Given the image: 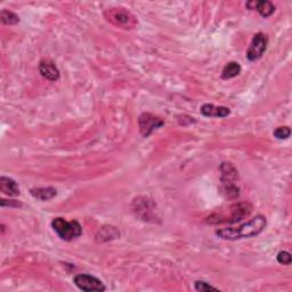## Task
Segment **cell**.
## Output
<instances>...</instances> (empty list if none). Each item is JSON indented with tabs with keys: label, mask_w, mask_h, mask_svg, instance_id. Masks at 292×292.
I'll use <instances>...</instances> for the list:
<instances>
[{
	"label": "cell",
	"mask_w": 292,
	"mask_h": 292,
	"mask_svg": "<svg viewBox=\"0 0 292 292\" xmlns=\"http://www.w3.org/2000/svg\"><path fill=\"white\" fill-rule=\"evenodd\" d=\"M266 218L263 215H257L255 218L250 219L249 222L241 224L235 227H226L221 228V230L216 231L217 236L223 240H241V239H249L260 234L266 227Z\"/></svg>",
	"instance_id": "obj_1"
},
{
	"label": "cell",
	"mask_w": 292,
	"mask_h": 292,
	"mask_svg": "<svg viewBox=\"0 0 292 292\" xmlns=\"http://www.w3.org/2000/svg\"><path fill=\"white\" fill-rule=\"evenodd\" d=\"M52 227L61 240L72 241L82 234V226L77 221L67 222L64 218L53 219Z\"/></svg>",
	"instance_id": "obj_2"
},
{
	"label": "cell",
	"mask_w": 292,
	"mask_h": 292,
	"mask_svg": "<svg viewBox=\"0 0 292 292\" xmlns=\"http://www.w3.org/2000/svg\"><path fill=\"white\" fill-rule=\"evenodd\" d=\"M105 19L112 24L121 29H133L137 24V20L132 13L123 10V8H111L105 13Z\"/></svg>",
	"instance_id": "obj_3"
},
{
	"label": "cell",
	"mask_w": 292,
	"mask_h": 292,
	"mask_svg": "<svg viewBox=\"0 0 292 292\" xmlns=\"http://www.w3.org/2000/svg\"><path fill=\"white\" fill-rule=\"evenodd\" d=\"M268 38L266 34L262 32L256 33L249 45L248 51H246V58H248L250 62H256L260 60L265 52H266Z\"/></svg>",
	"instance_id": "obj_4"
},
{
	"label": "cell",
	"mask_w": 292,
	"mask_h": 292,
	"mask_svg": "<svg viewBox=\"0 0 292 292\" xmlns=\"http://www.w3.org/2000/svg\"><path fill=\"white\" fill-rule=\"evenodd\" d=\"M164 124V121L149 112H145V113H142L138 118V127H139V133L143 137L147 138L150 135L154 132V130L159 129L160 127H162Z\"/></svg>",
	"instance_id": "obj_5"
},
{
	"label": "cell",
	"mask_w": 292,
	"mask_h": 292,
	"mask_svg": "<svg viewBox=\"0 0 292 292\" xmlns=\"http://www.w3.org/2000/svg\"><path fill=\"white\" fill-rule=\"evenodd\" d=\"M134 211L136 213L138 217H141L143 221L150 222L151 219H153V222H155L154 219H156V214H155V204L150 200L149 197H136L134 200Z\"/></svg>",
	"instance_id": "obj_6"
},
{
	"label": "cell",
	"mask_w": 292,
	"mask_h": 292,
	"mask_svg": "<svg viewBox=\"0 0 292 292\" xmlns=\"http://www.w3.org/2000/svg\"><path fill=\"white\" fill-rule=\"evenodd\" d=\"M73 283L80 290L86 292H103L106 290L105 285L97 277L89 275V274H78L73 277Z\"/></svg>",
	"instance_id": "obj_7"
},
{
	"label": "cell",
	"mask_w": 292,
	"mask_h": 292,
	"mask_svg": "<svg viewBox=\"0 0 292 292\" xmlns=\"http://www.w3.org/2000/svg\"><path fill=\"white\" fill-rule=\"evenodd\" d=\"M38 70L40 72V74L43 75L45 79L49 80V81H57L61 77L60 70L56 66L55 63L51 60H43L40 61Z\"/></svg>",
	"instance_id": "obj_8"
},
{
	"label": "cell",
	"mask_w": 292,
	"mask_h": 292,
	"mask_svg": "<svg viewBox=\"0 0 292 292\" xmlns=\"http://www.w3.org/2000/svg\"><path fill=\"white\" fill-rule=\"evenodd\" d=\"M246 8L250 11H257L263 17H269L275 12V6L271 2L267 0H253V2L246 3Z\"/></svg>",
	"instance_id": "obj_9"
},
{
	"label": "cell",
	"mask_w": 292,
	"mask_h": 292,
	"mask_svg": "<svg viewBox=\"0 0 292 292\" xmlns=\"http://www.w3.org/2000/svg\"><path fill=\"white\" fill-rule=\"evenodd\" d=\"M200 112L206 118H226L231 114V110L226 106H216L214 104H203Z\"/></svg>",
	"instance_id": "obj_10"
},
{
	"label": "cell",
	"mask_w": 292,
	"mask_h": 292,
	"mask_svg": "<svg viewBox=\"0 0 292 292\" xmlns=\"http://www.w3.org/2000/svg\"><path fill=\"white\" fill-rule=\"evenodd\" d=\"M221 170V179L223 184H234L239 178V172L231 162H223L219 167Z\"/></svg>",
	"instance_id": "obj_11"
},
{
	"label": "cell",
	"mask_w": 292,
	"mask_h": 292,
	"mask_svg": "<svg viewBox=\"0 0 292 292\" xmlns=\"http://www.w3.org/2000/svg\"><path fill=\"white\" fill-rule=\"evenodd\" d=\"M0 191L8 196L20 195V187L17 183L10 177L3 176L0 178Z\"/></svg>",
	"instance_id": "obj_12"
},
{
	"label": "cell",
	"mask_w": 292,
	"mask_h": 292,
	"mask_svg": "<svg viewBox=\"0 0 292 292\" xmlns=\"http://www.w3.org/2000/svg\"><path fill=\"white\" fill-rule=\"evenodd\" d=\"M119 236H120V232L116 230V227L106 225V226H103L101 230L97 232L96 241L100 242V243H103V242L118 239Z\"/></svg>",
	"instance_id": "obj_13"
},
{
	"label": "cell",
	"mask_w": 292,
	"mask_h": 292,
	"mask_svg": "<svg viewBox=\"0 0 292 292\" xmlns=\"http://www.w3.org/2000/svg\"><path fill=\"white\" fill-rule=\"evenodd\" d=\"M31 195L40 201H49L57 194L56 188L54 187H34L31 188Z\"/></svg>",
	"instance_id": "obj_14"
},
{
	"label": "cell",
	"mask_w": 292,
	"mask_h": 292,
	"mask_svg": "<svg viewBox=\"0 0 292 292\" xmlns=\"http://www.w3.org/2000/svg\"><path fill=\"white\" fill-rule=\"evenodd\" d=\"M231 209V218L233 223L241 222L243 218L248 217L251 213V206L249 203H237L233 205Z\"/></svg>",
	"instance_id": "obj_15"
},
{
	"label": "cell",
	"mask_w": 292,
	"mask_h": 292,
	"mask_svg": "<svg viewBox=\"0 0 292 292\" xmlns=\"http://www.w3.org/2000/svg\"><path fill=\"white\" fill-rule=\"evenodd\" d=\"M241 73V65L237 62H230L224 66L222 71V78L224 80H228L237 77Z\"/></svg>",
	"instance_id": "obj_16"
},
{
	"label": "cell",
	"mask_w": 292,
	"mask_h": 292,
	"mask_svg": "<svg viewBox=\"0 0 292 292\" xmlns=\"http://www.w3.org/2000/svg\"><path fill=\"white\" fill-rule=\"evenodd\" d=\"M222 194L227 197V199H236L240 194L239 187L234 184H223V186L221 187Z\"/></svg>",
	"instance_id": "obj_17"
},
{
	"label": "cell",
	"mask_w": 292,
	"mask_h": 292,
	"mask_svg": "<svg viewBox=\"0 0 292 292\" xmlns=\"http://www.w3.org/2000/svg\"><path fill=\"white\" fill-rule=\"evenodd\" d=\"M0 20L6 25H16L20 22V17L15 13L4 10L0 13Z\"/></svg>",
	"instance_id": "obj_18"
},
{
	"label": "cell",
	"mask_w": 292,
	"mask_h": 292,
	"mask_svg": "<svg viewBox=\"0 0 292 292\" xmlns=\"http://www.w3.org/2000/svg\"><path fill=\"white\" fill-rule=\"evenodd\" d=\"M273 135H274V137L277 139H286L290 137L291 129L287 127V126H284V127H278L274 130Z\"/></svg>",
	"instance_id": "obj_19"
},
{
	"label": "cell",
	"mask_w": 292,
	"mask_h": 292,
	"mask_svg": "<svg viewBox=\"0 0 292 292\" xmlns=\"http://www.w3.org/2000/svg\"><path fill=\"white\" fill-rule=\"evenodd\" d=\"M194 289L199 292H206V291H218V289L216 286H213L209 283H206L204 281H196L194 283Z\"/></svg>",
	"instance_id": "obj_20"
},
{
	"label": "cell",
	"mask_w": 292,
	"mask_h": 292,
	"mask_svg": "<svg viewBox=\"0 0 292 292\" xmlns=\"http://www.w3.org/2000/svg\"><path fill=\"white\" fill-rule=\"evenodd\" d=\"M276 260L278 264L287 266V265L291 264V255L287 251H280L276 256Z\"/></svg>",
	"instance_id": "obj_21"
},
{
	"label": "cell",
	"mask_w": 292,
	"mask_h": 292,
	"mask_svg": "<svg viewBox=\"0 0 292 292\" xmlns=\"http://www.w3.org/2000/svg\"><path fill=\"white\" fill-rule=\"evenodd\" d=\"M21 206V203H19L17 201L14 200H10V202H6V200H2V206Z\"/></svg>",
	"instance_id": "obj_22"
}]
</instances>
